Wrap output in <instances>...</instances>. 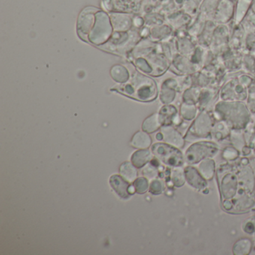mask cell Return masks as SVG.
<instances>
[{
    "instance_id": "1",
    "label": "cell",
    "mask_w": 255,
    "mask_h": 255,
    "mask_svg": "<svg viewBox=\"0 0 255 255\" xmlns=\"http://www.w3.org/2000/svg\"><path fill=\"white\" fill-rule=\"evenodd\" d=\"M221 206L231 214H242L255 208V156H243L216 168Z\"/></svg>"
},
{
    "instance_id": "2",
    "label": "cell",
    "mask_w": 255,
    "mask_h": 255,
    "mask_svg": "<svg viewBox=\"0 0 255 255\" xmlns=\"http://www.w3.org/2000/svg\"><path fill=\"white\" fill-rule=\"evenodd\" d=\"M213 113L216 120L224 121L235 130H244L252 119V113L243 101H218Z\"/></svg>"
},
{
    "instance_id": "3",
    "label": "cell",
    "mask_w": 255,
    "mask_h": 255,
    "mask_svg": "<svg viewBox=\"0 0 255 255\" xmlns=\"http://www.w3.org/2000/svg\"><path fill=\"white\" fill-rule=\"evenodd\" d=\"M115 89L129 98L144 102L156 99L158 93L156 83L152 79L140 74H135L129 83L118 86Z\"/></svg>"
},
{
    "instance_id": "4",
    "label": "cell",
    "mask_w": 255,
    "mask_h": 255,
    "mask_svg": "<svg viewBox=\"0 0 255 255\" xmlns=\"http://www.w3.org/2000/svg\"><path fill=\"white\" fill-rule=\"evenodd\" d=\"M215 122L216 119L213 111H200L184 135L185 140L195 142L200 140L211 139L212 129Z\"/></svg>"
},
{
    "instance_id": "5",
    "label": "cell",
    "mask_w": 255,
    "mask_h": 255,
    "mask_svg": "<svg viewBox=\"0 0 255 255\" xmlns=\"http://www.w3.org/2000/svg\"><path fill=\"white\" fill-rule=\"evenodd\" d=\"M220 150L219 144L213 140H200L195 141L185 151V162L186 165H198L204 159L215 157Z\"/></svg>"
},
{
    "instance_id": "6",
    "label": "cell",
    "mask_w": 255,
    "mask_h": 255,
    "mask_svg": "<svg viewBox=\"0 0 255 255\" xmlns=\"http://www.w3.org/2000/svg\"><path fill=\"white\" fill-rule=\"evenodd\" d=\"M152 153L158 161L169 168L183 167L185 162L184 153L177 148L165 142L156 143L151 147Z\"/></svg>"
},
{
    "instance_id": "7",
    "label": "cell",
    "mask_w": 255,
    "mask_h": 255,
    "mask_svg": "<svg viewBox=\"0 0 255 255\" xmlns=\"http://www.w3.org/2000/svg\"><path fill=\"white\" fill-rule=\"evenodd\" d=\"M248 96V88L240 83L238 78L228 80L219 89V99L225 101H244Z\"/></svg>"
},
{
    "instance_id": "8",
    "label": "cell",
    "mask_w": 255,
    "mask_h": 255,
    "mask_svg": "<svg viewBox=\"0 0 255 255\" xmlns=\"http://www.w3.org/2000/svg\"><path fill=\"white\" fill-rule=\"evenodd\" d=\"M219 88L206 87L201 89L198 106L200 111H213L219 99Z\"/></svg>"
},
{
    "instance_id": "9",
    "label": "cell",
    "mask_w": 255,
    "mask_h": 255,
    "mask_svg": "<svg viewBox=\"0 0 255 255\" xmlns=\"http://www.w3.org/2000/svg\"><path fill=\"white\" fill-rule=\"evenodd\" d=\"M171 68L175 70L174 73L180 76L193 75L200 71L199 68L190 60L189 56H183L181 54L174 56Z\"/></svg>"
},
{
    "instance_id": "10",
    "label": "cell",
    "mask_w": 255,
    "mask_h": 255,
    "mask_svg": "<svg viewBox=\"0 0 255 255\" xmlns=\"http://www.w3.org/2000/svg\"><path fill=\"white\" fill-rule=\"evenodd\" d=\"M183 168L186 181L189 186L198 192H203L204 189H207L208 182L201 175L197 167L195 165H186Z\"/></svg>"
},
{
    "instance_id": "11",
    "label": "cell",
    "mask_w": 255,
    "mask_h": 255,
    "mask_svg": "<svg viewBox=\"0 0 255 255\" xmlns=\"http://www.w3.org/2000/svg\"><path fill=\"white\" fill-rule=\"evenodd\" d=\"M160 132L162 135V141L167 144L174 146L177 148L182 149L185 145L184 135L173 125L162 126Z\"/></svg>"
},
{
    "instance_id": "12",
    "label": "cell",
    "mask_w": 255,
    "mask_h": 255,
    "mask_svg": "<svg viewBox=\"0 0 255 255\" xmlns=\"http://www.w3.org/2000/svg\"><path fill=\"white\" fill-rule=\"evenodd\" d=\"M159 116L162 126L173 125L177 128L183 122L180 114H178L177 109L171 104H165L162 107L159 111Z\"/></svg>"
},
{
    "instance_id": "13",
    "label": "cell",
    "mask_w": 255,
    "mask_h": 255,
    "mask_svg": "<svg viewBox=\"0 0 255 255\" xmlns=\"http://www.w3.org/2000/svg\"><path fill=\"white\" fill-rule=\"evenodd\" d=\"M180 85L175 79H168L164 82L160 92V100L164 104H171L175 100Z\"/></svg>"
},
{
    "instance_id": "14",
    "label": "cell",
    "mask_w": 255,
    "mask_h": 255,
    "mask_svg": "<svg viewBox=\"0 0 255 255\" xmlns=\"http://www.w3.org/2000/svg\"><path fill=\"white\" fill-rule=\"evenodd\" d=\"M231 128L229 125L222 120H216L213 125L211 132V140L218 142L230 138Z\"/></svg>"
},
{
    "instance_id": "15",
    "label": "cell",
    "mask_w": 255,
    "mask_h": 255,
    "mask_svg": "<svg viewBox=\"0 0 255 255\" xmlns=\"http://www.w3.org/2000/svg\"><path fill=\"white\" fill-rule=\"evenodd\" d=\"M195 40L192 39V37H180L176 40V49L179 52V54L183 56H190L195 50L197 44Z\"/></svg>"
},
{
    "instance_id": "16",
    "label": "cell",
    "mask_w": 255,
    "mask_h": 255,
    "mask_svg": "<svg viewBox=\"0 0 255 255\" xmlns=\"http://www.w3.org/2000/svg\"><path fill=\"white\" fill-rule=\"evenodd\" d=\"M110 185L112 188L116 191V193L124 199L129 198V185L128 182L125 181L122 177L119 175H113L110 177Z\"/></svg>"
},
{
    "instance_id": "17",
    "label": "cell",
    "mask_w": 255,
    "mask_h": 255,
    "mask_svg": "<svg viewBox=\"0 0 255 255\" xmlns=\"http://www.w3.org/2000/svg\"><path fill=\"white\" fill-rule=\"evenodd\" d=\"M198 171L201 173V175L209 181L211 180L216 173V164L213 158L204 159L197 165Z\"/></svg>"
},
{
    "instance_id": "18",
    "label": "cell",
    "mask_w": 255,
    "mask_h": 255,
    "mask_svg": "<svg viewBox=\"0 0 255 255\" xmlns=\"http://www.w3.org/2000/svg\"><path fill=\"white\" fill-rule=\"evenodd\" d=\"M253 246V241L250 238L243 237L235 242L232 252L234 255H248L252 252Z\"/></svg>"
},
{
    "instance_id": "19",
    "label": "cell",
    "mask_w": 255,
    "mask_h": 255,
    "mask_svg": "<svg viewBox=\"0 0 255 255\" xmlns=\"http://www.w3.org/2000/svg\"><path fill=\"white\" fill-rule=\"evenodd\" d=\"M200 110L196 104L182 102L180 108V117L186 122H192L199 113Z\"/></svg>"
},
{
    "instance_id": "20",
    "label": "cell",
    "mask_w": 255,
    "mask_h": 255,
    "mask_svg": "<svg viewBox=\"0 0 255 255\" xmlns=\"http://www.w3.org/2000/svg\"><path fill=\"white\" fill-rule=\"evenodd\" d=\"M152 157L153 156L150 150L141 149V150H137L132 154L131 161L136 168H140L148 163L151 160Z\"/></svg>"
},
{
    "instance_id": "21",
    "label": "cell",
    "mask_w": 255,
    "mask_h": 255,
    "mask_svg": "<svg viewBox=\"0 0 255 255\" xmlns=\"http://www.w3.org/2000/svg\"><path fill=\"white\" fill-rule=\"evenodd\" d=\"M151 138L144 132H138L132 137L131 144L135 148L146 149L151 145Z\"/></svg>"
},
{
    "instance_id": "22",
    "label": "cell",
    "mask_w": 255,
    "mask_h": 255,
    "mask_svg": "<svg viewBox=\"0 0 255 255\" xmlns=\"http://www.w3.org/2000/svg\"><path fill=\"white\" fill-rule=\"evenodd\" d=\"M162 125L159 119V113H155L145 119L142 125V129L144 132L152 133L162 128Z\"/></svg>"
},
{
    "instance_id": "23",
    "label": "cell",
    "mask_w": 255,
    "mask_h": 255,
    "mask_svg": "<svg viewBox=\"0 0 255 255\" xmlns=\"http://www.w3.org/2000/svg\"><path fill=\"white\" fill-rule=\"evenodd\" d=\"M120 174L127 181L133 182L136 180L138 172L133 164L129 162H125L120 166Z\"/></svg>"
},
{
    "instance_id": "24",
    "label": "cell",
    "mask_w": 255,
    "mask_h": 255,
    "mask_svg": "<svg viewBox=\"0 0 255 255\" xmlns=\"http://www.w3.org/2000/svg\"><path fill=\"white\" fill-rule=\"evenodd\" d=\"M170 180L172 183L173 186L175 187L180 188L186 183V177H185L184 168L182 167H175L172 168L170 173Z\"/></svg>"
},
{
    "instance_id": "25",
    "label": "cell",
    "mask_w": 255,
    "mask_h": 255,
    "mask_svg": "<svg viewBox=\"0 0 255 255\" xmlns=\"http://www.w3.org/2000/svg\"><path fill=\"white\" fill-rule=\"evenodd\" d=\"M200 92H201V88L191 86L189 89L183 91V96H182L183 102L197 105L199 99Z\"/></svg>"
},
{
    "instance_id": "26",
    "label": "cell",
    "mask_w": 255,
    "mask_h": 255,
    "mask_svg": "<svg viewBox=\"0 0 255 255\" xmlns=\"http://www.w3.org/2000/svg\"><path fill=\"white\" fill-rule=\"evenodd\" d=\"M230 141L233 146L238 149L239 150H242L243 147L246 145V138L244 136L243 130H235L232 129L230 135Z\"/></svg>"
},
{
    "instance_id": "27",
    "label": "cell",
    "mask_w": 255,
    "mask_h": 255,
    "mask_svg": "<svg viewBox=\"0 0 255 255\" xmlns=\"http://www.w3.org/2000/svg\"><path fill=\"white\" fill-rule=\"evenodd\" d=\"M240 150L234 146H227L222 150V156L226 162H234L240 157Z\"/></svg>"
},
{
    "instance_id": "28",
    "label": "cell",
    "mask_w": 255,
    "mask_h": 255,
    "mask_svg": "<svg viewBox=\"0 0 255 255\" xmlns=\"http://www.w3.org/2000/svg\"><path fill=\"white\" fill-rule=\"evenodd\" d=\"M246 105L249 108V111L252 113V116L255 115V79L248 88V96L246 101Z\"/></svg>"
},
{
    "instance_id": "29",
    "label": "cell",
    "mask_w": 255,
    "mask_h": 255,
    "mask_svg": "<svg viewBox=\"0 0 255 255\" xmlns=\"http://www.w3.org/2000/svg\"><path fill=\"white\" fill-rule=\"evenodd\" d=\"M243 68L246 70V72L249 74L255 73V56L252 53H248V54L243 56Z\"/></svg>"
},
{
    "instance_id": "30",
    "label": "cell",
    "mask_w": 255,
    "mask_h": 255,
    "mask_svg": "<svg viewBox=\"0 0 255 255\" xmlns=\"http://www.w3.org/2000/svg\"><path fill=\"white\" fill-rule=\"evenodd\" d=\"M165 190V183L160 179H153L149 186V191L153 195H160Z\"/></svg>"
},
{
    "instance_id": "31",
    "label": "cell",
    "mask_w": 255,
    "mask_h": 255,
    "mask_svg": "<svg viewBox=\"0 0 255 255\" xmlns=\"http://www.w3.org/2000/svg\"><path fill=\"white\" fill-rule=\"evenodd\" d=\"M134 187L136 192L139 194H144L149 189L148 181L144 177H139L134 181Z\"/></svg>"
},
{
    "instance_id": "32",
    "label": "cell",
    "mask_w": 255,
    "mask_h": 255,
    "mask_svg": "<svg viewBox=\"0 0 255 255\" xmlns=\"http://www.w3.org/2000/svg\"><path fill=\"white\" fill-rule=\"evenodd\" d=\"M141 173H142L143 175H144V177H147V178L152 179V180H153V179H155L157 177L158 174H159V171H158V169L156 168V166L152 165V164H148V165L144 167Z\"/></svg>"
},
{
    "instance_id": "33",
    "label": "cell",
    "mask_w": 255,
    "mask_h": 255,
    "mask_svg": "<svg viewBox=\"0 0 255 255\" xmlns=\"http://www.w3.org/2000/svg\"><path fill=\"white\" fill-rule=\"evenodd\" d=\"M242 229L246 234L252 235L255 233V222L252 220V217L246 219L242 225Z\"/></svg>"
},
{
    "instance_id": "34",
    "label": "cell",
    "mask_w": 255,
    "mask_h": 255,
    "mask_svg": "<svg viewBox=\"0 0 255 255\" xmlns=\"http://www.w3.org/2000/svg\"><path fill=\"white\" fill-rule=\"evenodd\" d=\"M128 191H129V195H132V194L135 193V192H136V191H135V187H134V186H129Z\"/></svg>"
},
{
    "instance_id": "35",
    "label": "cell",
    "mask_w": 255,
    "mask_h": 255,
    "mask_svg": "<svg viewBox=\"0 0 255 255\" xmlns=\"http://www.w3.org/2000/svg\"><path fill=\"white\" fill-rule=\"evenodd\" d=\"M156 139L159 140V141H162V135L160 132L156 135Z\"/></svg>"
}]
</instances>
